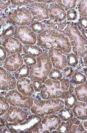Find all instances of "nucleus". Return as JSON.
Wrapping results in <instances>:
<instances>
[{"label":"nucleus","mask_w":87,"mask_h":133,"mask_svg":"<svg viewBox=\"0 0 87 133\" xmlns=\"http://www.w3.org/2000/svg\"><path fill=\"white\" fill-rule=\"evenodd\" d=\"M82 121V122H81V123L82 124V125H83V127H84V128L87 130V121L86 120H85V121Z\"/></svg>","instance_id":"obj_45"},{"label":"nucleus","mask_w":87,"mask_h":133,"mask_svg":"<svg viewBox=\"0 0 87 133\" xmlns=\"http://www.w3.org/2000/svg\"><path fill=\"white\" fill-rule=\"evenodd\" d=\"M78 28L79 29V31L81 32V33L82 35H83V37H84L86 39H87V29L83 28L81 26H80L79 25H78Z\"/></svg>","instance_id":"obj_43"},{"label":"nucleus","mask_w":87,"mask_h":133,"mask_svg":"<svg viewBox=\"0 0 87 133\" xmlns=\"http://www.w3.org/2000/svg\"><path fill=\"white\" fill-rule=\"evenodd\" d=\"M34 2H39V3H44V4H50L52 2H54V1L50 0V1H34Z\"/></svg>","instance_id":"obj_44"},{"label":"nucleus","mask_w":87,"mask_h":133,"mask_svg":"<svg viewBox=\"0 0 87 133\" xmlns=\"http://www.w3.org/2000/svg\"><path fill=\"white\" fill-rule=\"evenodd\" d=\"M31 30L34 32H35L38 34L46 30L45 25L42 22L38 21H34L31 24Z\"/></svg>","instance_id":"obj_28"},{"label":"nucleus","mask_w":87,"mask_h":133,"mask_svg":"<svg viewBox=\"0 0 87 133\" xmlns=\"http://www.w3.org/2000/svg\"><path fill=\"white\" fill-rule=\"evenodd\" d=\"M64 107V101L59 99L40 101L34 99L31 111L33 114H35L40 117H43L57 113Z\"/></svg>","instance_id":"obj_5"},{"label":"nucleus","mask_w":87,"mask_h":133,"mask_svg":"<svg viewBox=\"0 0 87 133\" xmlns=\"http://www.w3.org/2000/svg\"><path fill=\"white\" fill-rule=\"evenodd\" d=\"M83 63H84V65H85V66H87V55H86V56L84 57Z\"/></svg>","instance_id":"obj_46"},{"label":"nucleus","mask_w":87,"mask_h":133,"mask_svg":"<svg viewBox=\"0 0 87 133\" xmlns=\"http://www.w3.org/2000/svg\"><path fill=\"white\" fill-rule=\"evenodd\" d=\"M57 4L61 6L63 8L66 10L72 9L76 7L78 3V1H55Z\"/></svg>","instance_id":"obj_27"},{"label":"nucleus","mask_w":87,"mask_h":133,"mask_svg":"<svg viewBox=\"0 0 87 133\" xmlns=\"http://www.w3.org/2000/svg\"><path fill=\"white\" fill-rule=\"evenodd\" d=\"M70 82L65 79L54 80L48 79L42 85L40 96L44 100L50 99H64L70 94L68 91Z\"/></svg>","instance_id":"obj_2"},{"label":"nucleus","mask_w":87,"mask_h":133,"mask_svg":"<svg viewBox=\"0 0 87 133\" xmlns=\"http://www.w3.org/2000/svg\"><path fill=\"white\" fill-rule=\"evenodd\" d=\"M61 121L60 117L55 114L45 116L41 121L40 133H51L57 129Z\"/></svg>","instance_id":"obj_12"},{"label":"nucleus","mask_w":87,"mask_h":133,"mask_svg":"<svg viewBox=\"0 0 87 133\" xmlns=\"http://www.w3.org/2000/svg\"><path fill=\"white\" fill-rule=\"evenodd\" d=\"M78 23L80 26L84 29H87V17H82L78 20Z\"/></svg>","instance_id":"obj_41"},{"label":"nucleus","mask_w":87,"mask_h":133,"mask_svg":"<svg viewBox=\"0 0 87 133\" xmlns=\"http://www.w3.org/2000/svg\"><path fill=\"white\" fill-rule=\"evenodd\" d=\"M10 105L4 96H0V117L4 115L9 108Z\"/></svg>","instance_id":"obj_31"},{"label":"nucleus","mask_w":87,"mask_h":133,"mask_svg":"<svg viewBox=\"0 0 87 133\" xmlns=\"http://www.w3.org/2000/svg\"><path fill=\"white\" fill-rule=\"evenodd\" d=\"M37 38L38 44L42 49H54L64 53H69L71 51L68 37L59 31L46 29L38 34Z\"/></svg>","instance_id":"obj_1"},{"label":"nucleus","mask_w":87,"mask_h":133,"mask_svg":"<svg viewBox=\"0 0 87 133\" xmlns=\"http://www.w3.org/2000/svg\"><path fill=\"white\" fill-rule=\"evenodd\" d=\"M30 74V68L25 64H23L15 73V77L18 80L20 79L26 78Z\"/></svg>","instance_id":"obj_23"},{"label":"nucleus","mask_w":87,"mask_h":133,"mask_svg":"<svg viewBox=\"0 0 87 133\" xmlns=\"http://www.w3.org/2000/svg\"><path fill=\"white\" fill-rule=\"evenodd\" d=\"M43 22L46 25L48 30H54L61 33L62 32L68 24L66 22H58L49 19L44 20Z\"/></svg>","instance_id":"obj_20"},{"label":"nucleus","mask_w":87,"mask_h":133,"mask_svg":"<svg viewBox=\"0 0 87 133\" xmlns=\"http://www.w3.org/2000/svg\"><path fill=\"white\" fill-rule=\"evenodd\" d=\"M71 79L75 85H79L86 82L87 78L85 75L80 72H76L71 76Z\"/></svg>","instance_id":"obj_26"},{"label":"nucleus","mask_w":87,"mask_h":133,"mask_svg":"<svg viewBox=\"0 0 87 133\" xmlns=\"http://www.w3.org/2000/svg\"><path fill=\"white\" fill-rule=\"evenodd\" d=\"M23 59L24 62L26 65L28 66H32L36 63V59L35 58L29 55H24L22 57Z\"/></svg>","instance_id":"obj_35"},{"label":"nucleus","mask_w":87,"mask_h":133,"mask_svg":"<svg viewBox=\"0 0 87 133\" xmlns=\"http://www.w3.org/2000/svg\"><path fill=\"white\" fill-rule=\"evenodd\" d=\"M28 116V114L20 107L10 106L2 117L8 122L19 124L23 122Z\"/></svg>","instance_id":"obj_10"},{"label":"nucleus","mask_w":87,"mask_h":133,"mask_svg":"<svg viewBox=\"0 0 87 133\" xmlns=\"http://www.w3.org/2000/svg\"><path fill=\"white\" fill-rule=\"evenodd\" d=\"M2 45L7 52L10 54H20L23 51V45L15 38L10 37L4 40Z\"/></svg>","instance_id":"obj_16"},{"label":"nucleus","mask_w":87,"mask_h":133,"mask_svg":"<svg viewBox=\"0 0 87 133\" xmlns=\"http://www.w3.org/2000/svg\"><path fill=\"white\" fill-rule=\"evenodd\" d=\"M63 77L62 72L59 69L55 68H52V70L48 76L49 79L54 80H59Z\"/></svg>","instance_id":"obj_29"},{"label":"nucleus","mask_w":87,"mask_h":133,"mask_svg":"<svg viewBox=\"0 0 87 133\" xmlns=\"http://www.w3.org/2000/svg\"><path fill=\"white\" fill-rule=\"evenodd\" d=\"M16 87L20 94L25 96H31L34 93L31 80L27 78H23L18 79L16 82Z\"/></svg>","instance_id":"obj_18"},{"label":"nucleus","mask_w":87,"mask_h":133,"mask_svg":"<svg viewBox=\"0 0 87 133\" xmlns=\"http://www.w3.org/2000/svg\"><path fill=\"white\" fill-rule=\"evenodd\" d=\"M87 107L85 103L77 101L72 108L74 117L81 121L87 120Z\"/></svg>","instance_id":"obj_19"},{"label":"nucleus","mask_w":87,"mask_h":133,"mask_svg":"<svg viewBox=\"0 0 87 133\" xmlns=\"http://www.w3.org/2000/svg\"><path fill=\"white\" fill-rule=\"evenodd\" d=\"M62 32L71 41V46H73L71 49L77 57H84L87 53V39L83 37L74 23L68 22Z\"/></svg>","instance_id":"obj_3"},{"label":"nucleus","mask_w":87,"mask_h":133,"mask_svg":"<svg viewBox=\"0 0 87 133\" xmlns=\"http://www.w3.org/2000/svg\"><path fill=\"white\" fill-rule=\"evenodd\" d=\"M64 53L54 49L49 50L48 56L54 68L63 70L67 66V58Z\"/></svg>","instance_id":"obj_14"},{"label":"nucleus","mask_w":87,"mask_h":133,"mask_svg":"<svg viewBox=\"0 0 87 133\" xmlns=\"http://www.w3.org/2000/svg\"><path fill=\"white\" fill-rule=\"evenodd\" d=\"M64 99V106L69 109L72 108L78 101L75 92L67 95Z\"/></svg>","instance_id":"obj_25"},{"label":"nucleus","mask_w":87,"mask_h":133,"mask_svg":"<svg viewBox=\"0 0 87 133\" xmlns=\"http://www.w3.org/2000/svg\"><path fill=\"white\" fill-rule=\"evenodd\" d=\"M7 53L5 49L2 46L0 45V61H3L7 58Z\"/></svg>","instance_id":"obj_40"},{"label":"nucleus","mask_w":87,"mask_h":133,"mask_svg":"<svg viewBox=\"0 0 87 133\" xmlns=\"http://www.w3.org/2000/svg\"><path fill=\"white\" fill-rule=\"evenodd\" d=\"M2 11V10L0 9V11Z\"/></svg>","instance_id":"obj_50"},{"label":"nucleus","mask_w":87,"mask_h":133,"mask_svg":"<svg viewBox=\"0 0 87 133\" xmlns=\"http://www.w3.org/2000/svg\"><path fill=\"white\" fill-rule=\"evenodd\" d=\"M2 63V61H0V64H1V63Z\"/></svg>","instance_id":"obj_51"},{"label":"nucleus","mask_w":87,"mask_h":133,"mask_svg":"<svg viewBox=\"0 0 87 133\" xmlns=\"http://www.w3.org/2000/svg\"><path fill=\"white\" fill-rule=\"evenodd\" d=\"M78 11L74 9L69 10L66 12V18L68 21H74L78 18Z\"/></svg>","instance_id":"obj_34"},{"label":"nucleus","mask_w":87,"mask_h":133,"mask_svg":"<svg viewBox=\"0 0 87 133\" xmlns=\"http://www.w3.org/2000/svg\"><path fill=\"white\" fill-rule=\"evenodd\" d=\"M75 92L77 100L86 103L87 101V87L86 82L79 85L75 88Z\"/></svg>","instance_id":"obj_21"},{"label":"nucleus","mask_w":87,"mask_h":133,"mask_svg":"<svg viewBox=\"0 0 87 133\" xmlns=\"http://www.w3.org/2000/svg\"><path fill=\"white\" fill-rule=\"evenodd\" d=\"M32 84L34 91L36 92H40L41 91L43 85L41 82L38 80H34L33 81Z\"/></svg>","instance_id":"obj_37"},{"label":"nucleus","mask_w":87,"mask_h":133,"mask_svg":"<svg viewBox=\"0 0 87 133\" xmlns=\"http://www.w3.org/2000/svg\"><path fill=\"white\" fill-rule=\"evenodd\" d=\"M33 19L45 20L49 19L48 6L44 3L34 2L31 4L28 9Z\"/></svg>","instance_id":"obj_11"},{"label":"nucleus","mask_w":87,"mask_h":133,"mask_svg":"<svg viewBox=\"0 0 87 133\" xmlns=\"http://www.w3.org/2000/svg\"><path fill=\"white\" fill-rule=\"evenodd\" d=\"M11 1H0V9H5L7 7L11 5Z\"/></svg>","instance_id":"obj_42"},{"label":"nucleus","mask_w":87,"mask_h":133,"mask_svg":"<svg viewBox=\"0 0 87 133\" xmlns=\"http://www.w3.org/2000/svg\"><path fill=\"white\" fill-rule=\"evenodd\" d=\"M4 96L11 106L31 110L34 104L32 99L22 95L16 89L7 92Z\"/></svg>","instance_id":"obj_8"},{"label":"nucleus","mask_w":87,"mask_h":133,"mask_svg":"<svg viewBox=\"0 0 87 133\" xmlns=\"http://www.w3.org/2000/svg\"><path fill=\"white\" fill-rule=\"evenodd\" d=\"M77 4L80 15L82 17H87V1L85 0L78 1Z\"/></svg>","instance_id":"obj_32"},{"label":"nucleus","mask_w":87,"mask_h":133,"mask_svg":"<svg viewBox=\"0 0 87 133\" xmlns=\"http://www.w3.org/2000/svg\"><path fill=\"white\" fill-rule=\"evenodd\" d=\"M8 20L6 17H0V33L2 32L5 28L6 27V22Z\"/></svg>","instance_id":"obj_39"},{"label":"nucleus","mask_w":87,"mask_h":133,"mask_svg":"<svg viewBox=\"0 0 87 133\" xmlns=\"http://www.w3.org/2000/svg\"><path fill=\"white\" fill-rule=\"evenodd\" d=\"M24 60L20 54L11 55L4 60L3 68L9 72L17 70L23 64Z\"/></svg>","instance_id":"obj_15"},{"label":"nucleus","mask_w":87,"mask_h":133,"mask_svg":"<svg viewBox=\"0 0 87 133\" xmlns=\"http://www.w3.org/2000/svg\"><path fill=\"white\" fill-rule=\"evenodd\" d=\"M23 52L25 54L33 57H38L43 54L41 48L36 45H25L23 47Z\"/></svg>","instance_id":"obj_22"},{"label":"nucleus","mask_w":87,"mask_h":133,"mask_svg":"<svg viewBox=\"0 0 87 133\" xmlns=\"http://www.w3.org/2000/svg\"><path fill=\"white\" fill-rule=\"evenodd\" d=\"M41 120L40 117L33 114L28 116L22 122L19 124L10 123H8L6 127L10 130L14 132V133H32L34 128L41 123Z\"/></svg>","instance_id":"obj_6"},{"label":"nucleus","mask_w":87,"mask_h":133,"mask_svg":"<svg viewBox=\"0 0 87 133\" xmlns=\"http://www.w3.org/2000/svg\"><path fill=\"white\" fill-rule=\"evenodd\" d=\"M36 63L30 68V78L32 81L38 80L42 83L48 79L52 65L48 53H43L37 57Z\"/></svg>","instance_id":"obj_4"},{"label":"nucleus","mask_w":87,"mask_h":133,"mask_svg":"<svg viewBox=\"0 0 87 133\" xmlns=\"http://www.w3.org/2000/svg\"><path fill=\"white\" fill-rule=\"evenodd\" d=\"M67 66L71 67H75L78 64V57L74 53H70L66 57Z\"/></svg>","instance_id":"obj_30"},{"label":"nucleus","mask_w":87,"mask_h":133,"mask_svg":"<svg viewBox=\"0 0 87 133\" xmlns=\"http://www.w3.org/2000/svg\"><path fill=\"white\" fill-rule=\"evenodd\" d=\"M11 3L14 5L21 6L34 2V1H11Z\"/></svg>","instance_id":"obj_36"},{"label":"nucleus","mask_w":87,"mask_h":133,"mask_svg":"<svg viewBox=\"0 0 87 133\" xmlns=\"http://www.w3.org/2000/svg\"><path fill=\"white\" fill-rule=\"evenodd\" d=\"M2 128H1V127H0V133H3V131H2Z\"/></svg>","instance_id":"obj_48"},{"label":"nucleus","mask_w":87,"mask_h":133,"mask_svg":"<svg viewBox=\"0 0 87 133\" xmlns=\"http://www.w3.org/2000/svg\"><path fill=\"white\" fill-rule=\"evenodd\" d=\"M49 19L50 20L63 22L66 18V12L65 10L59 4H50L48 7Z\"/></svg>","instance_id":"obj_17"},{"label":"nucleus","mask_w":87,"mask_h":133,"mask_svg":"<svg viewBox=\"0 0 87 133\" xmlns=\"http://www.w3.org/2000/svg\"><path fill=\"white\" fill-rule=\"evenodd\" d=\"M16 88V80L9 72L0 66V90L8 91Z\"/></svg>","instance_id":"obj_13"},{"label":"nucleus","mask_w":87,"mask_h":133,"mask_svg":"<svg viewBox=\"0 0 87 133\" xmlns=\"http://www.w3.org/2000/svg\"><path fill=\"white\" fill-rule=\"evenodd\" d=\"M58 116L63 122H66L69 119L74 117L73 113L71 109L64 107L59 111Z\"/></svg>","instance_id":"obj_24"},{"label":"nucleus","mask_w":87,"mask_h":133,"mask_svg":"<svg viewBox=\"0 0 87 133\" xmlns=\"http://www.w3.org/2000/svg\"><path fill=\"white\" fill-rule=\"evenodd\" d=\"M54 132H55V133H58V132L57 131V130H53L51 132V133H54Z\"/></svg>","instance_id":"obj_49"},{"label":"nucleus","mask_w":87,"mask_h":133,"mask_svg":"<svg viewBox=\"0 0 87 133\" xmlns=\"http://www.w3.org/2000/svg\"><path fill=\"white\" fill-rule=\"evenodd\" d=\"M15 29L12 25H10L4 29L2 32L1 33V36L4 39L12 37L15 35Z\"/></svg>","instance_id":"obj_33"},{"label":"nucleus","mask_w":87,"mask_h":133,"mask_svg":"<svg viewBox=\"0 0 87 133\" xmlns=\"http://www.w3.org/2000/svg\"><path fill=\"white\" fill-rule=\"evenodd\" d=\"M74 72H75L73 69H72V67L67 66L63 69L62 74H63V75L65 77L69 78L72 76Z\"/></svg>","instance_id":"obj_38"},{"label":"nucleus","mask_w":87,"mask_h":133,"mask_svg":"<svg viewBox=\"0 0 87 133\" xmlns=\"http://www.w3.org/2000/svg\"><path fill=\"white\" fill-rule=\"evenodd\" d=\"M83 70H84V74H85L86 76H87V72H86V71H87V70H86V67H85V68H83Z\"/></svg>","instance_id":"obj_47"},{"label":"nucleus","mask_w":87,"mask_h":133,"mask_svg":"<svg viewBox=\"0 0 87 133\" xmlns=\"http://www.w3.org/2000/svg\"><path fill=\"white\" fill-rule=\"evenodd\" d=\"M15 36L21 43L25 45H34L37 37L34 32L27 26H20L15 31Z\"/></svg>","instance_id":"obj_9"},{"label":"nucleus","mask_w":87,"mask_h":133,"mask_svg":"<svg viewBox=\"0 0 87 133\" xmlns=\"http://www.w3.org/2000/svg\"><path fill=\"white\" fill-rule=\"evenodd\" d=\"M7 17L11 24L18 27L27 25L34 22L31 13L24 7L11 11Z\"/></svg>","instance_id":"obj_7"}]
</instances>
